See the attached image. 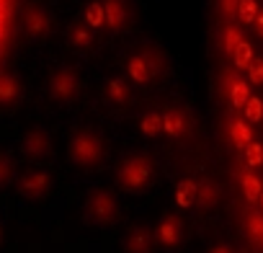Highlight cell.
<instances>
[{"label":"cell","mask_w":263,"mask_h":253,"mask_svg":"<svg viewBox=\"0 0 263 253\" xmlns=\"http://www.w3.org/2000/svg\"><path fill=\"white\" fill-rule=\"evenodd\" d=\"M240 42H242V31H240L237 26H227L224 34H222V49H224L227 55H232Z\"/></svg>","instance_id":"obj_18"},{"label":"cell","mask_w":263,"mask_h":253,"mask_svg":"<svg viewBox=\"0 0 263 253\" xmlns=\"http://www.w3.org/2000/svg\"><path fill=\"white\" fill-rule=\"evenodd\" d=\"M230 137H232V145L245 150L250 142H253V130L245 119H232L230 121Z\"/></svg>","instance_id":"obj_8"},{"label":"cell","mask_w":263,"mask_h":253,"mask_svg":"<svg viewBox=\"0 0 263 253\" xmlns=\"http://www.w3.org/2000/svg\"><path fill=\"white\" fill-rule=\"evenodd\" d=\"M186 130H189V116L183 111L173 109V111L163 114V132H168L171 137H181V135H186Z\"/></svg>","instance_id":"obj_7"},{"label":"cell","mask_w":263,"mask_h":253,"mask_svg":"<svg viewBox=\"0 0 263 253\" xmlns=\"http://www.w3.org/2000/svg\"><path fill=\"white\" fill-rule=\"evenodd\" d=\"M242 111H245V121H248V124L263 121V101H260L258 96H250L248 103L242 106Z\"/></svg>","instance_id":"obj_16"},{"label":"cell","mask_w":263,"mask_h":253,"mask_svg":"<svg viewBox=\"0 0 263 253\" xmlns=\"http://www.w3.org/2000/svg\"><path fill=\"white\" fill-rule=\"evenodd\" d=\"M126 21H129V11L124 0H103V24L111 31H119Z\"/></svg>","instance_id":"obj_6"},{"label":"cell","mask_w":263,"mask_h":253,"mask_svg":"<svg viewBox=\"0 0 263 253\" xmlns=\"http://www.w3.org/2000/svg\"><path fill=\"white\" fill-rule=\"evenodd\" d=\"M150 176V163L145 158H129L124 166H121V184L132 186V189H137L147 181Z\"/></svg>","instance_id":"obj_4"},{"label":"cell","mask_w":263,"mask_h":253,"mask_svg":"<svg viewBox=\"0 0 263 253\" xmlns=\"http://www.w3.org/2000/svg\"><path fill=\"white\" fill-rule=\"evenodd\" d=\"M191 199H194V184L186 181V184H181V189H178V202H181V204H191Z\"/></svg>","instance_id":"obj_22"},{"label":"cell","mask_w":263,"mask_h":253,"mask_svg":"<svg viewBox=\"0 0 263 253\" xmlns=\"http://www.w3.org/2000/svg\"><path fill=\"white\" fill-rule=\"evenodd\" d=\"M96 209L101 212V214H111V209H114V204H111V199H96Z\"/></svg>","instance_id":"obj_25"},{"label":"cell","mask_w":263,"mask_h":253,"mask_svg":"<svg viewBox=\"0 0 263 253\" xmlns=\"http://www.w3.org/2000/svg\"><path fill=\"white\" fill-rule=\"evenodd\" d=\"M24 24H26V31H29L31 37H44V34H49V29H52L49 13H47L44 8H39V6H29V8H26Z\"/></svg>","instance_id":"obj_5"},{"label":"cell","mask_w":263,"mask_h":253,"mask_svg":"<svg viewBox=\"0 0 263 253\" xmlns=\"http://www.w3.org/2000/svg\"><path fill=\"white\" fill-rule=\"evenodd\" d=\"M248 80L253 83V85H260L263 83V57H253V62H250V67H248Z\"/></svg>","instance_id":"obj_20"},{"label":"cell","mask_w":263,"mask_h":253,"mask_svg":"<svg viewBox=\"0 0 263 253\" xmlns=\"http://www.w3.org/2000/svg\"><path fill=\"white\" fill-rule=\"evenodd\" d=\"M253 29H255L258 37H263V8L258 11V16H255V21H253Z\"/></svg>","instance_id":"obj_27"},{"label":"cell","mask_w":263,"mask_h":253,"mask_svg":"<svg viewBox=\"0 0 263 253\" xmlns=\"http://www.w3.org/2000/svg\"><path fill=\"white\" fill-rule=\"evenodd\" d=\"M70 42L78 49H83V47H88L93 42V31L88 26H83V24H75V26H70Z\"/></svg>","instance_id":"obj_15"},{"label":"cell","mask_w":263,"mask_h":253,"mask_svg":"<svg viewBox=\"0 0 263 253\" xmlns=\"http://www.w3.org/2000/svg\"><path fill=\"white\" fill-rule=\"evenodd\" d=\"M258 3L255 0H240L237 3V19H240V24H253L255 21V16H258Z\"/></svg>","instance_id":"obj_17"},{"label":"cell","mask_w":263,"mask_h":253,"mask_svg":"<svg viewBox=\"0 0 263 253\" xmlns=\"http://www.w3.org/2000/svg\"><path fill=\"white\" fill-rule=\"evenodd\" d=\"M24 148H26L31 155H42V153H47V150H49V137H47V132H42V130L29 132L26 140H24Z\"/></svg>","instance_id":"obj_11"},{"label":"cell","mask_w":263,"mask_h":253,"mask_svg":"<svg viewBox=\"0 0 263 253\" xmlns=\"http://www.w3.org/2000/svg\"><path fill=\"white\" fill-rule=\"evenodd\" d=\"M8 171H11V163H8L6 158H0V181H6Z\"/></svg>","instance_id":"obj_28"},{"label":"cell","mask_w":263,"mask_h":253,"mask_svg":"<svg viewBox=\"0 0 263 253\" xmlns=\"http://www.w3.org/2000/svg\"><path fill=\"white\" fill-rule=\"evenodd\" d=\"M227 85H230V88H227L230 103H232L235 109H242V106L248 103V98H250L248 80H242V78H237V75H230V83H227Z\"/></svg>","instance_id":"obj_9"},{"label":"cell","mask_w":263,"mask_h":253,"mask_svg":"<svg viewBox=\"0 0 263 253\" xmlns=\"http://www.w3.org/2000/svg\"><path fill=\"white\" fill-rule=\"evenodd\" d=\"M214 253H232V250H230V248H217Z\"/></svg>","instance_id":"obj_29"},{"label":"cell","mask_w":263,"mask_h":253,"mask_svg":"<svg viewBox=\"0 0 263 253\" xmlns=\"http://www.w3.org/2000/svg\"><path fill=\"white\" fill-rule=\"evenodd\" d=\"M132 250H147V235L142 238V235H135V240H132Z\"/></svg>","instance_id":"obj_26"},{"label":"cell","mask_w":263,"mask_h":253,"mask_svg":"<svg viewBox=\"0 0 263 253\" xmlns=\"http://www.w3.org/2000/svg\"><path fill=\"white\" fill-rule=\"evenodd\" d=\"M142 132L147 135V137H155V135H160L163 132V114H158V111H150V114H145V119H142Z\"/></svg>","instance_id":"obj_14"},{"label":"cell","mask_w":263,"mask_h":253,"mask_svg":"<svg viewBox=\"0 0 263 253\" xmlns=\"http://www.w3.org/2000/svg\"><path fill=\"white\" fill-rule=\"evenodd\" d=\"M237 3H240V0H219L222 13L224 16H237Z\"/></svg>","instance_id":"obj_23"},{"label":"cell","mask_w":263,"mask_h":253,"mask_svg":"<svg viewBox=\"0 0 263 253\" xmlns=\"http://www.w3.org/2000/svg\"><path fill=\"white\" fill-rule=\"evenodd\" d=\"M160 67H163V57L158 55V52H140V55H135L129 60V65H126V75H129V80L132 83H147L155 73H160Z\"/></svg>","instance_id":"obj_1"},{"label":"cell","mask_w":263,"mask_h":253,"mask_svg":"<svg viewBox=\"0 0 263 253\" xmlns=\"http://www.w3.org/2000/svg\"><path fill=\"white\" fill-rule=\"evenodd\" d=\"M18 93H21L18 80H16L11 73H0V103H11V101H16Z\"/></svg>","instance_id":"obj_10"},{"label":"cell","mask_w":263,"mask_h":253,"mask_svg":"<svg viewBox=\"0 0 263 253\" xmlns=\"http://www.w3.org/2000/svg\"><path fill=\"white\" fill-rule=\"evenodd\" d=\"M178 222H173V220H168L165 225H163V240H168V243H176L178 240Z\"/></svg>","instance_id":"obj_21"},{"label":"cell","mask_w":263,"mask_h":253,"mask_svg":"<svg viewBox=\"0 0 263 253\" xmlns=\"http://www.w3.org/2000/svg\"><path fill=\"white\" fill-rule=\"evenodd\" d=\"M232 62H235L237 70H248L250 67V62H253V44L248 39H242L237 44V49L232 52Z\"/></svg>","instance_id":"obj_12"},{"label":"cell","mask_w":263,"mask_h":253,"mask_svg":"<svg viewBox=\"0 0 263 253\" xmlns=\"http://www.w3.org/2000/svg\"><path fill=\"white\" fill-rule=\"evenodd\" d=\"M106 93H108V98H111L114 103H124V101L129 98V88L124 85L121 78H111V80L106 83Z\"/></svg>","instance_id":"obj_13"},{"label":"cell","mask_w":263,"mask_h":253,"mask_svg":"<svg viewBox=\"0 0 263 253\" xmlns=\"http://www.w3.org/2000/svg\"><path fill=\"white\" fill-rule=\"evenodd\" d=\"M85 19H88V29H101L103 26V3H90L85 8Z\"/></svg>","instance_id":"obj_19"},{"label":"cell","mask_w":263,"mask_h":253,"mask_svg":"<svg viewBox=\"0 0 263 253\" xmlns=\"http://www.w3.org/2000/svg\"><path fill=\"white\" fill-rule=\"evenodd\" d=\"M42 186H44V178H42L39 173H34V176L26 178V189H29V191H39Z\"/></svg>","instance_id":"obj_24"},{"label":"cell","mask_w":263,"mask_h":253,"mask_svg":"<svg viewBox=\"0 0 263 253\" xmlns=\"http://www.w3.org/2000/svg\"><path fill=\"white\" fill-rule=\"evenodd\" d=\"M70 155H72L78 163H93V160H98V155H101V142H98V137L90 135V132L75 135L72 142H70Z\"/></svg>","instance_id":"obj_3"},{"label":"cell","mask_w":263,"mask_h":253,"mask_svg":"<svg viewBox=\"0 0 263 253\" xmlns=\"http://www.w3.org/2000/svg\"><path fill=\"white\" fill-rule=\"evenodd\" d=\"M80 91V80L72 70H57L49 78V96L54 101H70Z\"/></svg>","instance_id":"obj_2"}]
</instances>
